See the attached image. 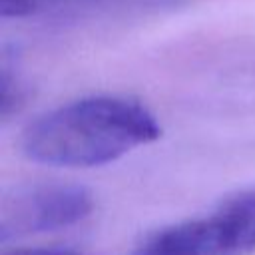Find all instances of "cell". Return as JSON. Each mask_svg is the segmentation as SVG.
Masks as SVG:
<instances>
[{"mask_svg": "<svg viewBox=\"0 0 255 255\" xmlns=\"http://www.w3.org/2000/svg\"><path fill=\"white\" fill-rule=\"evenodd\" d=\"M157 120L139 102L92 96L34 120L24 135V153L54 167H98L159 137Z\"/></svg>", "mask_w": 255, "mask_h": 255, "instance_id": "6da1fadb", "label": "cell"}, {"mask_svg": "<svg viewBox=\"0 0 255 255\" xmlns=\"http://www.w3.org/2000/svg\"><path fill=\"white\" fill-rule=\"evenodd\" d=\"M255 251V187L227 197L201 217L149 235L135 255H251Z\"/></svg>", "mask_w": 255, "mask_h": 255, "instance_id": "7a4b0ae2", "label": "cell"}, {"mask_svg": "<svg viewBox=\"0 0 255 255\" xmlns=\"http://www.w3.org/2000/svg\"><path fill=\"white\" fill-rule=\"evenodd\" d=\"M94 209L92 195L78 183H32L6 193L0 207V237L46 233L84 221Z\"/></svg>", "mask_w": 255, "mask_h": 255, "instance_id": "3957f363", "label": "cell"}, {"mask_svg": "<svg viewBox=\"0 0 255 255\" xmlns=\"http://www.w3.org/2000/svg\"><path fill=\"white\" fill-rule=\"evenodd\" d=\"M92 2L98 0H0V14L2 18H26L54 10L86 6Z\"/></svg>", "mask_w": 255, "mask_h": 255, "instance_id": "277c9868", "label": "cell"}, {"mask_svg": "<svg viewBox=\"0 0 255 255\" xmlns=\"http://www.w3.org/2000/svg\"><path fill=\"white\" fill-rule=\"evenodd\" d=\"M2 255H80L78 251L64 249V247H26V249H12L4 251Z\"/></svg>", "mask_w": 255, "mask_h": 255, "instance_id": "5b68a950", "label": "cell"}]
</instances>
